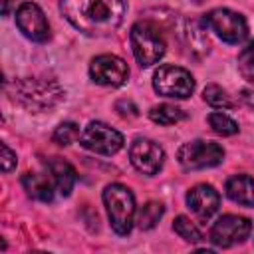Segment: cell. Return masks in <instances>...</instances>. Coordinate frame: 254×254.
Returning a JSON list of instances; mask_svg holds the SVG:
<instances>
[{
	"label": "cell",
	"instance_id": "cell-26",
	"mask_svg": "<svg viewBox=\"0 0 254 254\" xmlns=\"http://www.w3.org/2000/svg\"><path fill=\"white\" fill-rule=\"evenodd\" d=\"M238 62H244V64H254V42H250L238 56Z\"/></svg>",
	"mask_w": 254,
	"mask_h": 254
},
{
	"label": "cell",
	"instance_id": "cell-11",
	"mask_svg": "<svg viewBox=\"0 0 254 254\" xmlns=\"http://www.w3.org/2000/svg\"><path fill=\"white\" fill-rule=\"evenodd\" d=\"M133 167L143 175H157L165 163V151L151 139H135L129 147Z\"/></svg>",
	"mask_w": 254,
	"mask_h": 254
},
{
	"label": "cell",
	"instance_id": "cell-21",
	"mask_svg": "<svg viewBox=\"0 0 254 254\" xmlns=\"http://www.w3.org/2000/svg\"><path fill=\"white\" fill-rule=\"evenodd\" d=\"M173 230H175L183 240H187V242L196 244V242L202 240V234H200V230L196 228V224L190 222V218H187V216H183V214L173 220Z\"/></svg>",
	"mask_w": 254,
	"mask_h": 254
},
{
	"label": "cell",
	"instance_id": "cell-29",
	"mask_svg": "<svg viewBox=\"0 0 254 254\" xmlns=\"http://www.w3.org/2000/svg\"><path fill=\"white\" fill-rule=\"evenodd\" d=\"M240 99H244L250 107H254V97H252V93H250V91H246V89H244V91H240Z\"/></svg>",
	"mask_w": 254,
	"mask_h": 254
},
{
	"label": "cell",
	"instance_id": "cell-1",
	"mask_svg": "<svg viewBox=\"0 0 254 254\" xmlns=\"http://www.w3.org/2000/svg\"><path fill=\"white\" fill-rule=\"evenodd\" d=\"M60 10L77 32L101 38L121 26L127 0H62Z\"/></svg>",
	"mask_w": 254,
	"mask_h": 254
},
{
	"label": "cell",
	"instance_id": "cell-19",
	"mask_svg": "<svg viewBox=\"0 0 254 254\" xmlns=\"http://www.w3.org/2000/svg\"><path fill=\"white\" fill-rule=\"evenodd\" d=\"M163 212H165V206H163L161 202L149 200V202L139 210V214H137V226H139L141 230H151V228H155L157 222L161 220Z\"/></svg>",
	"mask_w": 254,
	"mask_h": 254
},
{
	"label": "cell",
	"instance_id": "cell-20",
	"mask_svg": "<svg viewBox=\"0 0 254 254\" xmlns=\"http://www.w3.org/2000/svg\"><path fill=\"white\" fill-rule=\"evenodd\" d=\"M202 99L210 105V107H216V109H230L234 107V101L230 99V95L216 83H210L202 89Z\"/></svg>",
	"mask_w": 254,
	"mask_h": 254
},
{
	"label": "cell",
	"instance_id": "cell-18",
	"mask_svg": "<svg viewBox=\"0 0 254 254\" xmlns=\"http://www.w3.org/2000/svg\"><path fill=\"white\" fill-rule=\"evenodd\" d=\"M149 117H151V121H155L159 125H175L185 119V111L177 105L161 103V105H153L149 109Z\"/></svg>",
	"mask_w": 254,
	"mask_h": 254
},
{
	"label": "cell",
	"instance_id": "cell-17",
	"mask_svg": "<svg viewBox=\"0 0 254 254\" xmlns=\"http://www.w3.org/2000/svg\"><path fill=\"white\" fill-rule=\"evenodd\" d=\"M179 34L185 42V46L190 50V54H194L196 58H202L208 52V40L204 38L202 30L194 24V22H183V26L179 28Z\"/></svg>",
	"mask_w": 254,
	"mask_h": 254
},
{
	"label": "cell",
	"instance_id": "cell-6",
	"mask_svg": "<svg viewBox=\"0 0 254 254\" xmlns=\"http://www.w3.org/2000/svg\"><path fill=\"white\" fill-rule=\"evenodd\" d=\"M224 159V149L214 141L194 139L183 143L177 151V161L187 171H198L206 167H216Z\"/></svg>",
	"mask_w": 254,
	"mask_h": 254
},
{
	"label": "cell",
	"instance_id": "cell-16",
	"mask_svg": "<svg viewBox=\"0 0 254 254\" xmlns=\"http://www.w3.org/2000/svg\"><path fill=\"white\" fill-rule=\"evenodd\" d=\"M22 187L26 190V194L34 200H42V202H50L54 198V185L50 181L48 175L42 173H26L22 177Z\"/></svg>",
	"mask_w": 254,
	"mask_h": 254
},
{
	"label": "cell",
	"instance_id": "cell-27",
	"mask_svg": "<svg viewBox=\"0 0 254 254\" xmlns=\"http://www.w3.org/2000/svg\"><path fill=\"white\" fill-rule=\"evenodd\" d=\"M238 67H240V73L250 81L254 83V64H244V62H238Z\"/></svg>",
	"mask_w": 254,
	"mask_h": 254
},
{
	"label": "cell",
	"instance_id": "cell-15",
	"mask_svg": "<svg viewBox=\"0 0 254 254\" xmlns=\"http://www.w3.org/2000/svg\"><path fill=\"white\" fill-rule=\"evenodd\" d=\"M226 196L242 206L254 208V179L248 175H234L226 181Z\"/></svg>",
	"mask_w": 254,
	"mask_h": 254
},
{
	"label": "cell",
	"instance_id": "cell-4",
	"mask_svg": "<svg viewBox=\"0 0 254 254\" xmlns=\"http://www.w3.org/2000/svg\"><path fill=\"white\" fill-rule=\"evenodd\" d=\"M103 204L107 208L111 228L119 236H127L133 228V216H135L133 192L125 185H119V183L107 185L103 190Z\"/></svg>",
	"mask_w": 254,
	"mask_h": 254
},
{
	"label": "cell",
	"instance_id": "cell-7",
	"mask_svg": "<svg viewBox=\"0 0 254 254\" xmlns=\"http://www.w3.org/2000/svg\"><path fill=\"white\" fill-rule=\"evenodd\" d=\"M153 87L159 95L175 97V99H187L194 91V77L185 67L165 64L155 71Z\"/></svg>",
	"mask_w": 254,
	"mask_h": 254
},
{
	"label": "cell",
	"instance_id": "cell-23",
	"mask_svg": "<svg viewBox=\"0 0 254 254\" xmlns=\"http://www.w3.org/2000/svg\"><path fill=\"white\" fill-rule=\"evenodd\" d=\"M79 137V127L73 121H64L54 131V141L58 145H69Z\"/></svg>",
	"mask_w": 254,
	"mask_h": 254
},
{
	"label": "cell",
	"instance_id": "cell-3",
	"mask_svg": "<svg viewBox=\"0 0 254 254\" xmlns=\"http://www.w3.org/2000/svg\"><path fill=\"white\" fill-rule=\"evenodd\" d=\"M129 40H131L133 56L141 67H149L157 64L167 52V44H165V36L161 34V28L149 20L137 22L131 28Z\"/></svg>",
	"mask_w": 254,
	"mask_h": 254
},
{
	"label": "cell",
	"instance_id": "cell-8",
	"mask_svg": "<svg viewBox=\"0 0 254 254\" xmlns=\"http://www.w3.org/2000/svg\"><path fill=\"white\" fill-rule=\"evenodd\" d=\"M79 143L97 153V155H115L117 151L123 149V135L115 131L113 127L101 123V121H91L79 135Z\"/></svg>",
	"mask_w": 254,
	"mask_h": 254
},
{
	"label": "cell",
	"instance_id": "cell-10",
	"mask_svg": "<svg viewBox=\"0 0 254 254\" xmlns=\"http://www.w3.org/2000/svg\"><path fill=\"white\" fill-rule=\"evenodd\" d=\"M89 75L95 83L107 85V87H119L129 77V67L125 60L113 54H101L91 60L89 64Z\"/></svg>",
	"mask_w": 254,
	"mask_h": 254
},
{
	"label": "cell",
	"instance_id": "cell-5",
	"mask_svg": "<svg viewBox=\"0 0 254 254\" xmlns=\"http://www.w3.org/2000/svg\"><path fill=\"white\" fill-rule=\"evenodd\" d=\"M202 24L226 44H240L248 36V24L244 16L228 8H214L206 12Z\"/></svg>",
	"mask_w": 254,
	"mask_h": 254
},
{
	"label": "cell",
	"instance_id": "cell-24",
	"mask_svg": "<svg viewBox=\"0 0 254 254\" xmlns=\"http://www.w3.org/2000/svg\"><path fill=\"white\" fill-rule=\"evenodd\" d=\"M115 111L121 115V117H137L139 115V109L137 105L131 101V99H119L115 103Z\"/></svg>",
	"mask_w": 254,
	"mask_h": 254
},
{
	"label": "cell",
	"instance_id": "cell-12",
	"mask_svg": "<svg viewBox=\"0 0 254 254\" xmlns=\"http://www.w3.org/2000/svg\"><path fill=\"white\" fill-rule=\"evenodd\" d=\"M16 26L32 42H46L50 38V24L42 8L34 2H24L16 10Z\"/></svg>",
	"mask_w": 254,
	"mask_h": 254
},
{
	"label": "cell",
	"instance_id": "cell-14",
	"mask_svg": "<svg viewBox=\"0 0 254 254\" xmlns=\"http://www.w3.org/2000/svg\"><path fill=\"white\" fill-rule=\"evenodd\" d=\"M46 165H48V171H50L60 194L69 196V192L75 185V169L67 161H64L62 157H50L46 161Z\"/></svg>",
	"mask_w": 254,
	"mask_h": 254
},
{
	"label": "cell",
	"instance_id": "cell-22",
	"mask_svg": "<svg viewBox=\"0 0 254 254\" xmlns=\"http://www.w3.org/2000/svg\"><path fill=\"white\" fill-rule=\"evenodd\" d=\"M208 125L214 133L222 135V137H228V135H236L238 133V123L234 119H230L228 115L224 113H210L208 115Z\"/></svg>",
	"mask_w": 254,
	"mask_h": 254
},
{
	"label": "cell",
	"instance_id": "cell-28",
	"mask_svg": "<svg viewBox=\"0 0 254 254\" xmlns=\"http://www.w3.org/2000/svg\"><path fill=\"white\" fill-rule=\"evenodd\" d=\"M14 6H16V0H2V16H10Z\"/></svg>",
	"mask_w": 254,
	"mask_h": 254
},
{
	"label": "cell",
	"instance_id": "cell-2",
	"mask_svg": "<svg viewBox=\"0 0 254 254\" xmlns=\"http://www.w3.org/2000/svg\"><path fill=\"white\" fill-rule=\"evenodd\" d=\"M4 89L12 101L20 103L30 111H48L64 99V89L54 79L44 77H24L14 83L4 81Z\"/></svg>",
	"mask_w": 254,
	"mask_h": 254
},
{
	"label": "cell",
	"instance_id": "cell-13",
	"mask_svg": "<svg viewBox=\"0 0 254 254\" xmlns=\"http://www.w3.org/2000/svg\"><path fill=\"white\" fill-rule=\"evenodd\" d=\"M187 206L198 220H210L220 206V194L210 185H196L187 192Z\"/></svg>",
	"mask_w": 254,
	"mask_h": 254
},
{
	"label": "cell",
	"instance_id": "cell-25",
	"mask_svg": "<svg viewBox=\"0 0 254 254\" xmlns=\"http://www.w3.org/2000/svg\"><path fill=\"white\" fill-rule=\"evenodd\" d=\"M0 149H2V171L4 173H10L14 167H16V153L6 145V143H2L0 145Z\"/></svg>",
	"mask_w": 254,
	"mask_h": 254
},
{
	"label": "cell",
	"instance_id": "cell-9",
	"mask_svg": "<svg viewBox=\"0 0 254 254\" xmlns=\"http://www.w3.org/2000/svg\"><path fill=\"white\" fill-rule=\"evenodd\" d=\"M252 232V222L246 216L224 214L210 228V240L220 248H230L244 242Z\"/></svg>",
	"mask_w": 254,
	"mask_h": 254
}]
</instances>
